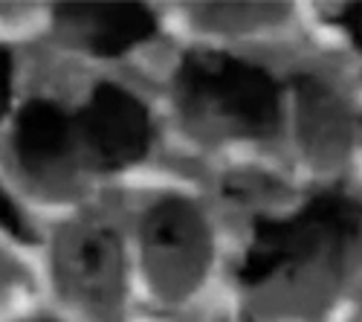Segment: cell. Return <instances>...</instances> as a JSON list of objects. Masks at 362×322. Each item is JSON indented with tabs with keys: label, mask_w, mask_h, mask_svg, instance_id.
Returning <instances> with one entry per match:
<instances>
[{
	"label": "cell",
	"mask_w": 362,
	"mask_h": 322,
	"mask_svg": "<svg viewBox=\"0 0 362 322\" xmlns=\"http://www.w3.org/2000/svg\"><path fill=\"white\" fill-rule=\"evenodd\" d=\"M362 232V203L339 189L313 195L305 209L287 221L261 218L252 247L238 276L244 284H261L279 270H296L316 258L319 247L342 250Z\"/></svg>",
	"instance_id": "2"
},
{
	"label": "cell",
	"mask_w": 362,
	"mask_h": 322,
	"mask_svg": "<svg viewBox=\"0 0 362 322\" xmlns=\"http://www.w3.org/2000/svg\"><path fill=\"white\" fill-rule=\"evenodd\" d=\"M15 151L26 171H49L70 151V116L47 99L23 105L15 125Z\"/></svg>",
	"instance_id": "5"
},
{
	"label": "cell",
	"mask_w": 362,
	"mask_h": 322,
	"mask_svg": "<svg viewBox=\"0 0 362 322\" xmlns=\"http://www.w3.org/2000/svg\"><path fill=\"white\" fill-rule=\"evenodd\" d=\"M180 102L212 110L238 134L269 137L279 128V84L264 67L226 52L194 50L177 70Z\"/></svg>",
	"instance_id": "1"
},
{
	"label": "cell",
	"mask_w": 362,
	"mask_h": 322,
	"mask_svg": "<svg viewBox=\"0 0 362 322\" xmlns=\"http://www.w3.org/2000/svg\"><path fill=\"white\" fill-rule=\"evenodd\" d=\"M339 23H342V26H348V33H351L354 44L362 50V4L348 6V9L339 15Z\"/></svg>",
	"instance_id": "8"
},
{
	"label": "cell",
	"mask_w": 362,
	"mask_h": 322,
	"mask_svg": "<svg viewBox=\"0 0 362 322\" xmlns=\"http://www.w3.org/2000/svg\"><path fill=\"white\" fill-rule=\"evenodd\" d=\"M78 128L96 154V163L107 171L125 168L148 154L151 116L148 108L125 87L102 81L78 113Z\"/></svg>",
	"instance_id": "3"
},
{
	"label": "cell",
	"mask_w": 362,
	"mask_h": 322,
	"mask_svg": "<svg viewBox=\"0 0 362 322\" xmlns=\"http://www.w3.org/2000/svg\"><path fill=\"white\" fill-rule=\"evenodd\" d=\"M0 226L9 229L12 236L21 238V241L29 238V236H26V229H23V221H21L18 209H15V203H12V197H9L6 192H0Z\"/></svg>",
	"instance_id": "6"
},
{
	"label": "cell",
	"mask_w": 362,
	"mask_h": 322,
	"mask_svg": "<svg viewBox=\"0 0 362 322\" xmlns=\"http://www.w3.org/2000/svg\"><path fill=\"white\" fill-rule=\"evenodd\" d=\"M9 96H12V55L6 47H0V120L9 108Z\"/></svg>",
	"instance_id": "7"
},
{
	"label": "cell",
	"mask_w": 362,
	"mask_h": 322,
	"mask_svg": "<svg viewBox=\"0 0 362 322\" xmlns=\"http://www.w3.org/2000/svg\"><path fill=\"white\" fill-rule=\"evenodd\" d=\"M58 26L96 55H122L154 35L157 21L142 4H62Z\"/></svg>",
	"instance_id": "4"
}]
</instances>
